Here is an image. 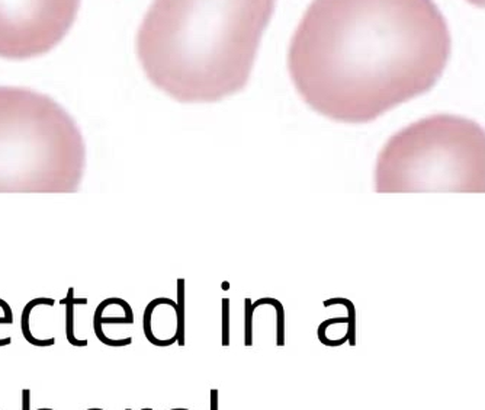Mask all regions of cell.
I'll return each mask as SVG.
<instances>
[{
	"label": "cell",
	"mask_w": 485,
	"mask_h": 410,
	"mask_svg": "<svg viewBox=\"0 0 485 410\" xmlns=\"http://www.w3.org/2000/svg\"><path fill=\"white\" fill-rule=\"evenodd\" d=\"M451 51L433 0H312L292 37L288 70L315 112L366 124L433 89Z\"/></svg>",
	"instance_id": "1"
},
{
	"label": "cell",
	"mask_w": 485,
	"mask_h": 410,
	"mask_svg": "<svg viewBox=\"0 0 485 410\" xmlns=\"http://www.w3.org/2000/svg\"><path fill=\"white\" fill-rule=\"evenodd\" d=\"M277 0H154L137 34L152 84L185 104L243 91Z\"/></svg>",
	"instance_id": "2"
},
{
	"label": "cell",
	"mask_w": 485,
	"mask_h": 410,
	"mask_svg": "<svg viewBox=\"0 0 485 410\" xmlns=\"http://www.w3.org/2000/svg\"><path fill=\"white\" fill-rule=\"evenodd\" d=\"M86 146L72 115L25 88L0 86V194H73Z\"/></svg>",
	"instance_id": "3"
},
{
	"label": "cell",
	"mask_w": 485,
	"mask_h": 410,
	"mask_svg": "<svg viewBox=\"0 0 485 410\" xmlns=\"http://www.w3.org/2000/svg\"><path fill=\"white\" fill-rule=\"evenodd\" d=\"M378 194H484L485 133L452 114L418 119L395 133L379 152Z\"/></svg>",
	"instance_id": "4"
},
{
	"label": "cell",
	"mask_w": 485,
	"mask_h": 410,
	"mask_svg": "<svg viewBox=\"0 0 485 410\" xmlns=\"http://www.w3.org/2000/svg\"><path fill=\"white\" fill-rule=\"evenodd\" d=\"M79 8L80 0H0V58L50 53L73 27Z\"/></svg>",
	"instance_id": "5"
},
{
	"label": "cell",
	"mask_w": 485,
	"mask_h": 410,
	"mask_svg": "<svg viewBox=\"0 0 485 410\" xmlns=\"http://www.w3.org/2000/svg\"><path fill=\"white\" fill-rule=\"evenodd\" d=\"M134 324V312L128 301L118 297L105 298L99 303L93 315V331L96 338L107 346H126L117 335L115 327Z\"/></svg>",
	"instance_id": "6"
},
{
	"label": "cell",
	"mask_w": 485,
	"mask_h": 410,
	"mask_svg": "<svg viewBox=\"0 0 485 410\" xmlns=\"http://www.w3.org/2000/svg\"><path fill=\"white\" fill-rule=\"evenodd\" d=\"M60 304L66 307V338L73 346H86L88 339H79L74 333V309L79 304H88V298H74V289H70L67 297Z\"/></svg>",
	"instance_id": "7"
},
{
	"label": "cell",
	"mask_w": 485,
	"mask_h": 410,
	"mask_svg": "<svg viewBox=\"0 0 485 410\" xmlns=\"http://www.w3.org/2000/svg\"><path fill=\"white\" fill-rule=\"evenodd\" d=\"M178 320H179V339L180 346L185 345V281H178Z\"/></svg>",
	"instance_id": "8"
},
{
	"label": "cell",
	"mask_w": 485,
	"mask_h": 410,
	"mask_svg": "<svg viewBox=\"0 0 485 410\" xmlns=\"http://www.w3.org/2000/svg\"><path fill=\"white\" fill-rule=\"evenodd\" d=\"M13 324V312L11 309V305L0 298V327L5 326H12ZM12 343V339H4L0 336V346H8Z\"/></svg>",
	"instance_id": "9"
},
{
	"label": "cell",
	"mask_w": 485,
	"mask_h": 410,
	"mask_svg": "<svg viewBox=\"0 0 485 410\" xmlns=\"http://www.w3.org/2000/svg\"><path fill=\"white\" fill-rule=\"evenodd\" d=\"M228 300H222V317H224V324H222V345L227 346L228 345Z\"/></svg>",
	"instance_id": "10"
},
{
	"label": "cell",
	"mask_w": 485,
	"mask_h": 410,
	"mask_svg": "<svg viewBox=\"0 0 485 410\" xmlns=\"http://www.w3.org/2000/svg\"><path fill=\"white\" fill-rule=\"evenodd\" d=\"M211 410H218V390H211Z\"/></svg>",
	"instance_id": "11"
},
{
	"label": "cell",
	"mask_w": 485,
	"mask_h": 410,
	"mask_svg": "<svg viewBox=\"0 0 485 410\" xmlns=\"http://www.w3.org/2000/svg\"><path fill=\"white\" fill-rule=\"evenodd\" d=\"M468 2H471L472 5L479 6V8H482V6H484V0H468Z\"/></svg>",
	"instance_id": "12"
},
{
	"label": "cell",
	"mask_w": 485,
	"mask_h": 410,
	"mask_svg": "<svg viewBox=\"0 0 485 410\" xmlns=\"http://www.w3.org/2000/svg\"><path fill=\"white\" fill-rule=\"evenodd\" d=\"M125 410H131V409H130V407H126ZM140 410H153V409H152V407H145V409H140Z\"/></svg>",
	"instance_id": "13"
},
{
	"label": "cell",
	"mask_w": 485,
	"mask_h": 410,
	"mask_svg": "<svg viewBox=\"0 0 485 410\" xmlns=\"http://www.w3.org/2000/svg\"><path fill=\"white\" fill-rule=\"evenodd\" d=\"M88 410H103V409H99V407H92V409H88Z\"/></svg>",
	"instance_id": "14"
},
{
	"label": "cell",
	"mask_w": 485,
	"mask_h": 410,
	"mask_svg": "<svg viewBox=\"0 0 485 410\" xmlns=\"http://www.w3.org/2000/svg\"><path fill=\"white\" fill-rule=\"evenodd\" d=\"M171 410H189V409H171Z\"/></svg>",
	"instance_id": "15"
}]
</instances>
